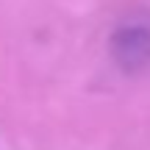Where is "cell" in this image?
<instances>
[{
    "label": "cell",
    "mask_w": 150,
    "mask_h": 150,
    "mask_svg": "<svg viewBox=\"0 0 150 150\" xmlns=\"http://www.w3.org/2000/svg\"><path fill=\"white\" fill-rule=\"evenodd\" d=\"M114 64L122 72L134 75L150 64V25L145 22H125L108 39Z\"/></svg>",
    "instance_id": "obj_1"
}]
</instances>
